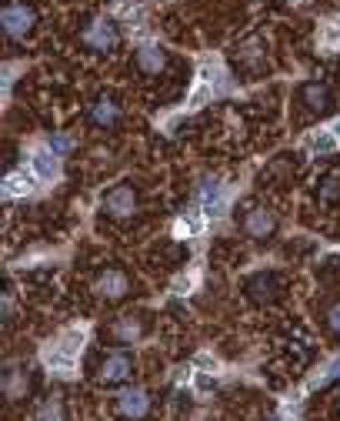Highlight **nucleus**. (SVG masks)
Returning a JSON list of instances; mask_svg holds the SVG:
<instances>
[{
    "label": "nucleus",
    "mask_w": 340,
    "mask_h": 421,
    "mask_svg": "<svg viewBox=\"0 0 340 421\" xmlns=\"http://www.w3.org/2000/svg\"><path fill=\"white\" fill-rule=\"evenodd\" d=\"M30 178L27 174H7V181H4V194L7 197H17V194H30Z\"/></svg>",
    "instance_id": "15"
},
{
    "label": "nucleus",
    "mask_w": 340,
    "mask_h": 421,
    "mask_svg": "<svg viewBox=\"0 0 340 421\" xmlns=\"http://www.w3.org/2000/svg\"><path fill=\"white\" fill-rule=\"evenodd\" d=\"M337 197H340V178H327L324 188H320V201L330 205V201H337Z\"/></svg>",
    "instance_id": "20"
},
{
    "label": "nucleus",
    "mask_w": 340,
    "mask_h": 421,
    "mask_svg": "<svg viewBox=\"0 0 340 421\" xmlns=\"http://www.w3.org/2000/svg\"><path fill=\"white\" fill-rule=\"evenodd\" d=\"M264 40L260 37H253V40H247V44H244V47H240V57H244V61H247V64H257V61H264Z\"/></svg>",
    "instance_id": "16"
},
{
    "label": "nucleus",
    "mask_w": 340,
    "mask_h": 421,
    "mask_svg": "<svg viewBox=\"0 0 340 421\" xmlns=\"http://www.w3.org/2000/svg\"><path fill=\"white\" fill-rule=\"evenodd\" d=\"M140 321H130V318H124L117 328H113V334H117V341H134V338H140Z\"/></svg>",
    "instance_id": "17"
},
{
    "label": "nucleus",
    "mask_w": 340,
    "mask_h": 421,
    "mask_svg": "<svg viewBox=\"0 0 340 421\" xmlns=\"http://www.w3.org/2000/svg\"><path fill=\"white\" fill-rule=\"evenodd\" d=\"M137 67L144 74H160L167 67V51L164 47H140L137 51Z\"/></svg>",
    "instance_id": "10"
},
{
    "label": "nucleus",
    "mask_w": 340,
    "mask_h": 421,
    "mask_svg": "<svg viewBox=\"0 0 340 421\" xmlns=\"http://www.w3.org/2000/svg\"><path fill=\"white\" fill-rule=\"evenodd\" d=\"M90 124H97V128H117L120 124V107L113 101H97L90 107Z\"/></svg>",
    "instance_id": "9"
},
{
    "label": "nucleus",
    "mask_w": 340,
    "mask_h": 421,
    "mask_svg": "<svg viewBox=\"0 0 340 421\" xmlns=\"http://www.w3.org/2000/svg\"><path fill=\"white\" fill-rule=\"evenodd\" d=\"M324 47H330V51H334V47H340V17L337 20H330L327 27H324Z\"/></svg>",
    "instance_id": "19"
},
{
    "label": "nucleus",
    "mask_w": 340,
    "mask_h": 421,
    "mask_svg": "<svg viewBox=\"0 0 340 421\" xmlns=\"http://www.w3.org/2000/svg\"><path fill=\"white\" fill-rule=\"evenodd\" d=\"M177 234H180V238H187V234H197V231H201V217L197 214H190L187 221H177Z\"/></svg>",
    "instance_id": "21"
},
{
    "label": "nucleus",
    "mask_w": 340,
    "mask_h": 421,
    "mask_svg": "<svg viewBox=\"0 0 340 421\" xmlns=\"http://www.w3.org/2000/svg\"><path fill=\"white\" fill-rule=\"evenodd\" d=\"M201 201L210 207V214H220V207H224V191H220V184H217V181H203Z\"/></svg>",
    "instance_id": "13"
},
{
    "label": "nucleus",
    "mask_w": 340,
    "mask_h": 421,
    "mask_svg": "<svg viewBox=\"0 0 340 421\" xmlns=\"http://www.w3.org/2000/svg\"><path fill=\"white\" fill-rule=\"evenodd\" d=\"M274 278L270 274H257V278L251 281V291H253V298H274Z\"/></svg>",
    "instance_id": "18"
},
{
    "label": "nucleus",
    "mask_w": 340,
    "mask_h": 421,
    "mask_svg": "<svg viewBox=\"0 0 340 421\" xmlns=\"http://www.w3.org/2000/svg\"><path fill=\"white\" fill-rule=\"evenodd\" d=\"M30 27H34V11L24 7V4H7L4 7V30H7V37H24L30 34Z\"/></svg>",
    "instance_id": "4"
},
{
    "label": "nucleus",
    "mask_w": 340,
    "mask_h": 421,
    "mask_svg": "<svg viewBox=\"0 0 340 421\" xmlns=\"http://www.w3.org/2000/svg\"><path fill=\"white\" fill-rule=\"evenodd\" d=\"M147 408H151V398L144 395V391H127V395H120V415L130 421H137L147 415Z\"/></svg>",
    "instance_id": "8"
},
{
    "label": "nucleus",
    "mask_w": 340,
    "mask_h": 421,
    "mask_svg": "<svg viewBox=\"0 0 340 421\" xmlns=\"http://www.w3.org/2000/svg\"><path fill=\"white\" fill-rule=\"evenodd\" d=\"M80 345H84V331H63L51 348H47V365L57 371H70L74 368L77 355H80Z\"/></svg>",
    "instance_id": "1"
},
{
    "label": "nucleus",
    "mask_w": 340,
    "mask_h": 421,
    "mask_svg": "<svg viewBox=\"0 0 340 421\" xmlns=\"http://www.w3.org/2000/svg\"><path fill=\"white\" fill-rule=\"evenodd\" d=\"M37 421H67V411H63L61 395H53L51 401H44V405H40Z\"/></svg>",
    "instance_id": "14"
},
{
    "label": "nucleus",
    "mask_w": 340,
    "mask_h": 421,
    "mask_svg": "<svg viewBox=\"0 0 340 421\" xmlns=\"http://www.w3.org/2000/svg\"><path fill=\"white\" fill-rule=\"evenodd\" d=\"M301 97L310 111H317V114H327L330 111V90L324 87V84H307V87L301 90Z\"/></svg>",
    "instance_id": "11"
},
{
    "label": "nucleus",
    "mask_w": 340,
    "mask_h": 421,
    "mask_svg": "<svg viewBox=\"0 0 340 421\" xmlns=\"http://www.w3.org/2000/svg\"><path fill=\"white\" fill-rule=\"evenodd\" d=\"M53 147H57V151H67V147H70V140H67V138H57V140H53Z\"/></svg>",
    "instance_id": "25"
},
{
    "label": "nucleus",
    "mask_w": 340,
    "mask_h": 421,
    "mask_svg": "<svg viewBox=\"0 0 340 421\" xmlns=\"http://www.w3.org/2000/svg\"><path fill=\"white\" fill-rule=\"evenodd\" d=\"M34 171H37L40 181L57 178V154L53 151H37L34 154Z\"/></svg>",
    "instance_id": "12"
},
{
    "label": "nucleus",
    "mask_w": 340,
    "mask_h": 421,
    "mask_svg": "<svg viewBox=\"0 0 340 421\" xmlns=\"http://www.w3.org/2000/svg\"><path fill=\"white\" fill-rule=\"evenodd\" d=\"M337 134H340V121H337Z\"/></svg>",
    "instance_id": "26"
},
{
    "label": "nucleus",
    "mask_w": 340,
    "mask_h": 421,
    "mask_svg": "<svg viewBox=\"0 0 340 421\" xmlns=\"http://www.w3.org/2000/svg\"><path fill=\"white\" fill-rule=\"evenodd\" d=\"M330 144H334L330 138H310V147H317V151H327Z\"/></svg>",
    "instance_id": "24"
},
{
    "label": "nucleus",
    "mask_w": 340,
    "mask_h": 421,
    "mask_svg": "<svg viewBox=\"0 0 340 421\" xmlns=\"http://www.w3.org/2000/svg\"><path fill=\"white\" fill-rule=\"evenodd\" d=\"M130 374H134V358L130 355H107L101 361V368H97V378L103 384H120Z\"/></svg>",
    "instance_id": "3"
},
{
    "label": "nucleus",
    "mask_w": 340,
    "mask_h": 421,
    "mask_svg": "<svg viewBox=\"0 0 340 421\" xmlns=\"http://www.w3.org/2000/svg\"><path fill=\"white\" fill-rule=\"evenodd\" d=\"M327 324H330V328H334V331L340 334V305H334V307H330V311H327Z\"/></svg>",
    "instance_id": "23"
},
{
    "label": "nucleus",
    "mask_w": 340,
    "mask_h": 421,
    "mask_svg": "<svg viewBox=\"0 0 340 421\" xmlns=\"http://www.w3.org/2000/svg\"><path fill=\"white\" fill-rule=\"evenodd\" d=\"M127 288H130V281H127L124 271H103L101 278H97V291L103 294V298H124Z\"/></svg>",
    "instance_id": "7"
},
{
    "label": "nucleus",
    "mask_w": 340,
    "mask_h": 421,
    "mask_svg": "<svg viewBox=\"0 0 340 421\" xmlns=\"http://www.w3.org/2000/svg\"><path fill=\"white\" fill-rule=\"evenodd\" d=\"M84 44L90 51H113L117 47V30H113L111 20H94L84 30Z\"/></svg>",
    "instance_id": "6"
},
{
    "label": "nucleus",
    "mask_w": 340,
    "mask_h": 421,
    "mask_svg": "<svg viewBox=\"0 0 340 421\" xmlns=\"http://www.w3.org/2000/svg\"><path fill=\"white\" fill-rule=\"evenodd\" d=\"M244 231H247L251 238H270V234L277 231V214L267 211V207H251L247 217H244Z\"/></svg>",
    "instance_id": "5"
},
{
    "label": "nucleus",
    "mask_w": 340,
    "mask_h": 421,
    "mask_svg": "<svg viewBox=\"0 0 340 421\" xmlns=\"http://www.w3.org/2000/svg\"><path fill=\"white\" fill-rule=\"evenodd\" d=\"M334 378H340V358L334 361V365H327V371H324V374H320L314 384H327V382H334Z\"/></svg>",
    "instance_id": "22"
},
{
    "label": "nucleus",
    "mask_w": 340,
    "mask_h": 421,
    "mask_svg": "<svg viewBox=\"0 0 340 421\" xmlns=\"http://www.w3.org/2000/svg\"><path fill=\"white\" fill-rule=\"evenodd\" d=\"M103 211L111 217H130L137 211V191L130 184H117L107 197H103Z\"/></svg>",
    "instance_id": "2"
}]
</instances>
